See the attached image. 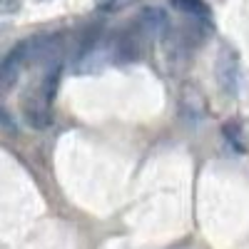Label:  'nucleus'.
<instances>
[{"label": "nucleus", "mask_w": 249, "mask_h": 249, "mask_svg": "<svg viewBox=\"0 0 249 249\" xmlns=\"http://www.w3.org/2000/svg\"><path fill=\"white\" fill-rule=\"evenodd\" d=\"M117 57L115 48L110 43H90L85 50H82V55L77 57V65H75V72L77 75H90V72H100L105 65H110V62Z\"/></svg>", "instance_id": "7ed1b4c3"}, {"label": "nucleus", "mask_w": 249, "mask_h": 249, "mask_svg": "<svg viewBox=\"0 0 249 249\" xmlns=\"http://www.w3.org/2000/svg\"><path fill=\"white\" fill-rule=\"evenodd\" d=\"M20 8V0H3V15H8V13H13V10H18Z\"/></svg>", "instance_id": "1a4fd4ad"}, {"label": "nucleus", "mask_w": 249, "mask_h": 249, "mask_svg": "<svg viewBox=\"0 0 249 249\" xmlns=\"http://www.w3.org/2000/svg\"><path fill=\"white\" fill-rule=\"evenodd\" d=\"M224 137L232 142L234 150H239V152L247 150V140H244V135H242L239 122H227V124H224Z\"/></svg>", "instance_id": "0eeeda50"}, {"label": "nucleus", "mask_w": 249, "mask_h": 249, "mask_svg": "<svg viewBox=\"0 0 249 249\" xmlns=\"http://www.w3.org/2000/svg\"><path fill=\"white\" fill-rule=\"evenodd\" d=\"M50 102H53V95L45 90V85L40 82L37 90H30L25 95V102H23V115H25V122L35 130H45L50 127L53 122V112H50Z\"/></svg>", "instance_id": "f257e3e1"}, {"label": "nucleus", "mask_w": 249, "mask_h": 249, "mask_svg": "<svg viewBox=\"0 0 249 249\" xmlns=\"http://www.w3.org/2000/svg\"><path fill=\"white\" fill-rule=\"evenodd\" d=\"M217 75L222 80L224 90L234 95L237 85H239V57H237V53L230 45H224L219 57H217Z\"/></svg>", "instance_id": "20e7f679"}, {"label": "nucleus", "mask_w": 249, "mask_h": 249, "mask_svg": "<svg viewBox=\"0 0 249 249\" xmlns=\"http://www.w3.org/2000/svg\"><path fill=\"white\" fill-rule=\"evenodd\" d=\"M167 25H170V20H167V13L162 8H147L140 18V28L150 37H162L167 33Z\"/></svg>", "instance_id": "39448f33"}, {"label": "nucleus", "mask_w": 249, "mask_h": 249, "mask_svg": "<svg viewBox=\"0 0 249 249\" xmlns=\"http://www.w3.org/2000/svg\"><path fill=\"white\" fill-rule=\"evenodd\" d=\"M33 60V45L30 40H25V43H18L3 60V65H0V85H3V92L13 90V85L18 82L20 72H23V68L28 65V62Z\"/></svg>", "instance_id": "f03ea898"}, {"label": "nucleus", "mask_w": 249, "mask_h": 249, "mask_svg": "<svg viewBox=\"0 0 249 249\" xmlns=\"http://www.w3.org/2000/svg\"><path fill=\"white\" fill-rule=\"evenodd\" d=\"M135 3L137 0H97V10H102V13H120V10L130 8Z\"/></svg>", "instance_id": "6e6552de"}, {"label": "nucleus", "mask_w": 249, "mask_h": 249, "mask_svg": "<svg viewBox=\"0 0 249 249\" xmlns=\"http://www.w3.org/2000/svg\"><path fill=\"white\" fill-rule=\"evenodd\" d=\"M170 5L195 20H202L204 25H212V10L204 0H170Z\"/></svg>", "instance_id": "423d86ee"}]
</instances>
